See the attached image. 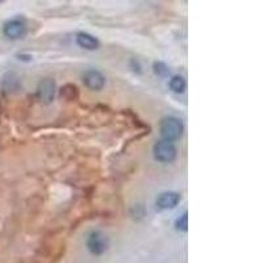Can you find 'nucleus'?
Instances as JSON below:
<instances>
[{
  "mask_svg": "<svg viewBox=\"0 0 263 263\" xmlns=\"http://www.w3.org/2000/svg\"><path fill=\"white\" fill-rule=\"evenodd\" d=\"M87 248L92 254H103L108 249V238L102 232H92L87 238Z\"/></svg>",
  "mask_w": 263,
  "mask_h": 263,
  "instance_id": "nucleus-3",
  "label": "nucleus"
},
{
  "mask_svg": "<svg viewBox=\"0 0 263 263\" xmlns=\"http://www.w3.org/2000/svg\"><path fill=\"white\" fill-rule=\"evenodd\" d=\"M83 83L90 90L100 91L105 86V77L98 70H88L83 74Z\"/></svg>",
  "mask_w": 263,
  "mask_h": 263,
  "instance_id": "nucleus-5",
  "label": "nucleus"
},
{
  "mask_svg": "<svg viewBox=\"0 0 263 263\" xmlns=\"http://www.w3.org/2000/svg\"><path fill=\"white\" fill-rule=\"evenodd\" d=\"M54 95H55V82L50 78H46L40 82L37 87V96L39 100L44 104H49L53 102Z\"/></svg>",
  "mask_w": 263,
  "mask_h": 263,
  "instance_id": "nucleus-4",
  "label": "nucleus"
},
{
  "mask_svg": "<svg viewBox=\"0 0 263 263\" xmlns=\"http://www.w3.org/2000/svg\"><path fill=\"white\" fill-rule=\"evenodd\" d=\"M159 130H161V136L164 141L173 142V141L179 140L182 137L184 126H183L182 121L177 117H166V119L162 120Z\"/></svg>",
  "mask_w": 263,
  "mask_h": 263,
  "instance_id": "nucleus-1",
  "label": "nucleus"
},
{
  "mask_svg": "<svg viewBox=\"0 0 263 263\" xmlns=\"http://www.w3.org/2000/svg\"><path fill=\"white\" fill-rule=\"evenodd\" d=\"M175 227L178 230H182V232H187L189 230V215L187 213H183L179 218L175 222Z\"/></svg>",
  "mask_w": 263,
  "mask_h": 263,
  "instance_id": "nucleus-11",
  "label": "nucleus"
},
{
  "mask_svg": "<svg viewBox=\"0 0 263 263\" xmlns=\"http://www.w3.org/2000/svg\"><path fill=\"white\" fill-rule=\"evenodd\" d=\"M168 86H170L171 91H174L175 93H182L184 92L185 90V81L183 77H180V75H175V77H173V78L170 79V82H168Z\"/></svg>",
  "mask_w": 263,
  "mask_h": 263,
  "instance_id": "nucleus-9",
  "label": "nucleus"
},
{
  "mask_svg": "<svg viewBox=\"0 0 263 263\" xmlns=\"http://www.w3.org/2000/svg\"><path fill=\"white\" fill-rule=\"evenodd\" d=\"M77 44L81 48L86 49V50H96L100 46V42L96 37H93L90 33L81 32L77 34Z\"/></svg>",
  "mask_w": 263,
  "mask_h": 263,
  "instance_id": "nucleus-8",
  "label": "nucleus"
},
{
  "mask_svg": "<svg viewBox=\"0 0 263 263\" xmlns=\"http://www.w3.org/2000/svg\"><path fill=\"white\" fill-rule=\"evenodd\" d=\"M179 201L180 195L178 194V192L167 191L162 192L161 195H158L156 203L161 210H171V208H175V206L179 204Z\"/></svg>",
  "mask_w": 263,
  "mask_h": 263,
  "instance_id": "nucleus-7",
  "label": "nucleus"
},
{
  "mask_svg": "<svg viewBox=\"0 0 263 263\" xmlns=\"http://www.w3.org/2000/svg\"><path fill=\"white\" fill-rule=\"evenodd\" d=\"M4 36L11 40L21 39L27 33V27L23 21L20 20H9L8 23L4 24L3 28Z\"/></svg>",
  "mask_w": 263,
  "mask_h": 263,
  "instance_id": "nucleus-6",
  "label": "nucleus"
},
{
  "mask_svg": "<svg viewBox=\"0 0 263 263\" xmlns=\"http://www.w3.org/2000/svg\"><path fill=\"white\" fill-rule=\"evenodd\" d=\"M154 158L159 162H163V163H168V162H173L177 157V147L173 142H168V141H158L156 145H154Z\"/></svg>",
  "mask_w": 263,
  "mask_h": 263,
  "instance_id": "nucleus-2",
  "label": "nucleus"
},
{
  "mask_svg": "<svg viewBox=\"0 0 263 263\" xmlns=\"http://www.w3.org/2000/svg\"><path fill=\"white\" fill-rule=\"evenodd\" d=\"M78 88H77V87L75 86H71V84H67V86H65L62 88V90H61V96H63V98H66V99H69V93H71V99L74 98V93L75 95H77V93H78Z\"/></svg>",
  "mask_w": 263,
  "mask_h": 263,
  "instance_id": "nucleus-12",
  "label": "nucleus"
},
{
  "mask_svg": "<svg viewBox=\"0 0 263 263\" xmlns=\"http://www.w3.org/2000/svg\"><path fill=\"white\" fill-rule=\"evenodd\" d=\"M153 69H154V72H156L158 77H166V75H168V72H170L167 65L163 62H154Z\"/></svg>",
  "mask_w": 263,
  "mask_h": 263,
  "instance_id": "nucleus-10",
  "label": "nucleus"
}]
</instances>
